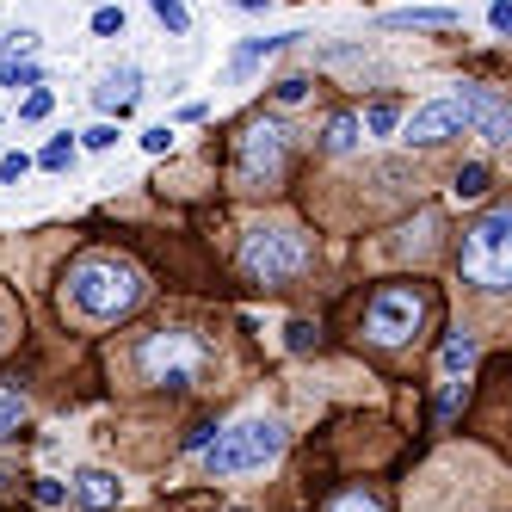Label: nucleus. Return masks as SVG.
<instances>
[{
  "label": "nucleus",
  "instance_id": "423d86ee",
  "mask_svg": "<svg viewBox=\"0 0 512 512\" xmlns=\"http://www.w3.org/2000/svg\"><path fill=\"white\" fill-rule=\"evenodd\" d=\"M284 167H290V130L284 124H253L247 136H241V155H235V186H247V192H272L278 179H284Z\"/></svg>",
  "mask_w": 512,
  "mask_h": 512
},
{
  "label": "nucleus",
  "instance_id": "6e6552de",
  "mask_svg": "<svg viewBox=\"0 0 512 512\" xmlns=\"http://www.w3.org/2000/svg\"><path fill=\"white\" fill-rule=\"evenodd\" d=\"M457 105H463V124H475L482 142H512V112L500 87H463Z\"/></svg>",
  "mask_w": 512,
  "mask_h": 512
},
{
  "label": "nucleus",
  "instance_id": "72a5a7b5",
  "mask_svg": "<svg viewBox=\"0 0 512 512\" xmlns=\"http://www.w3.org/2000/svg\"><path fill=\"white\" fill-rule=\"evenodd\" d=\"M0 340H7V315H0Z\"/></svg>",
  "mask_w": 512,
  "mask_h": 512
},
{
  "label": "nucleus",
  "instance_id": "f03ea898",
  "mask_svg": "<svg viewBox=\"0 0 512 512\" xmlns=\"http://www.w3.org/2000/svg\"><path fill=\"white\" fill-rule=\"evenodd\" d=\"M278 451H284V426L272 414H247L204 445V469L210 475H247V469L278 463Z\"/></svg>",
  "mask_w": 512,
  "mask_h": 512
},
{
  "label": "nucleus",
  "instance_id": "b1692460",
  "mask_svg": "<svg viewBox=\"0 0 512 512\" xmlns=\"http://www.w3.org/2000/svg\"><path fill=\"white\" fill-rule=\"evenodd\" d=\"M93 38H124V13L118 7H99L93 13Z\"/></svg>",
  "mask_w": 512,
  "mask_h": 512
},
{
  "label": "nucleus",
  "instance_id": "6ab92c4d",
  "mask_svg": "<svg viewBox=\"0 0 512 512\" xmlns=\"http://www.w3.org/2000/svg\"><path fill=\"white\" fill-rule=\"evenodd\" d=\"M327 512H383V500H377V494H364V488H346V494L327 500Z\"/></svg>",
  "mask_w": 512,
  "mask_h": 512
},
{
  "label": "nucleus",
  "instance_id": "393cba45",
  "mask_svg": "<svg viewBox=\"0 0 512 512\" xmlns=\"http://www.w3.org/2000/svg\"><path fill=\"white\" fill-rule=\"evenodd\" d=\"M284 346H290V352H309V346H315V321H290V327H284Z\"/></svg>",
  "mask_w": 512,
  "mask_h": 512
},
{
  "label": "nucleus",
  "instance_id": "7ed1b4c3",
  "mask_svg": "<svg viewBox=\"0 0 512 512\" xmlns=\"http://www.w3.org/2000/svg\"><path fill=\"white\" fill-rule=\"evenodd\" d=\"M457 266L475 290H506L512 284V204H488L475 229H463Z\"/></svg>",
  "mask_w": 512,
  "mask_h": 512
},
{
  "label": "nucleus",
  "instance_id": "f8f14e48",
  "mask_svg": "<svg viewBox=\"0 0 512 512\" xmlns=\"http://www.w3.org/2000/svg\"><path fill=\"white\" fill-rule=\"evenodd\" d=\"M377 25H383V31H408V25H426V31H451V25H457V13H451V7H401V13H383Z\"/></svg>",
  "mask_w": 512,
  "mask_h": 512
},
{
  "label": "nucleus",
  "instance_id": "39448f33",
  "mask_svg": "<svg viewBox=\"0 0 512 512\" xmlns=\"http://www.w3.org/2000/svg\"><path fill=\"white\" fill-rule=\"evenodd\" d=\"M204 371V346L179 327H155V334L136 340V377L142 383H161V389H192Z\"/></svg>",
  "mask_w": 512,
  "mask_h": 512
},
{
  "label": "nucleus",
  "instance_id": "20e7f679",
  "mask_svg": "<svg viewBox=\"0 0 512 512\" xmlns=\"http://www.w3.org/2000/svg\"><path fill=\"white\" fill-rule=\"evenodd\" d=\"M309 260H315V241L290 223H260L241 235V272L253 284H284V278L309 272Z\"/></svg>",
  "mask_w": 512,
  "mask_h": 512
},
{
  "label": "nucleus",
  "instance_id": "0eeeda50",
  "mask_svg": "<svg viewBox=\"0 0 512 512\" xmlns=\"http://www.w3.org/2000/svg\"><path fill=\"white\" fill-rule=\"evenodd\" d=\"M420 321H426V297L414 284H383L371 309H364V334H371L377 346H408L420 334Z\"/></svg>",
  "mask_w": 512,
  "mask_h": 512
},
{
  "label": "nucleus",
  "instance_id": "c85d7f7f",
  "mask_svg": "<svg viewBox=\"0 0 512 512\" xmlns=\"http://www.w3.org/2000/svg\"><path fill=\"white\" fill-rule=\"evenodd\" d=\"M31 494H38V506H62V500H68V488H62V482H50V475H44V482L31 488Z\"/></svg>",
  "mask_w": 512,
  "mask_h": 512
},
{
  "label": "nucleus",
  "instance_id": "2eb2a0df",
  "mask_svg": "<svg viewBox=\"0 0 512 512\" xmlns=\"http://www.w3.org/2000/svg\"><path fill=\"white\" fill-rule=\"evenodd\" d=\"M290 38H297V31H284V38H247L241 50H235V75H247L253 62H266V56H278V50H290Z\"/></svg>",
  "mask_w": 512,
  "mask_h": 512
},
{
  "label": "nucleus",
  "instance_id": "9b49d317",
  "mask_svg": "<svg viewBox=\"0 0 512 512\" xmlns=\"http://www.w3.org/2000/svg\"><path fill=\"white\" fill-rule=\"evenodd\" d=\"M136 93H142V75L124 62V68H112V75H105L99 87H93V99H99V112H130L136 105Z\"/></svg>",
  "mask_w": 512,
  "mask_h": 512
},
{
  "label": "nucleus",
  "instance_id": "2f4dec72",
  "mask_svg": "<svg viewBox=\"0 0 512 512\" xmlns=\"http://www.w3.org/2000/svg\"><path fill=\"white\" fill-rule=\"evenodd\" d=\"M488 25H494V31L512 25V0H494V7H488Z\"/></svg>",
  "mask_w": 512,
  "mask_h": 512
},
{
  "label": "nucleus",
  "instance_id": "412c9836",
  "mask_svg": "<svg viewBox=\"0 0 512 512\" xmlns=\"http://www.w3.org/2000/svg\"><path fill=\"white\" fill-rule=\"evenodd\" d=\"M395 124H401V112H395V105H371V112L358 118V130H371V136H389Z\"/></svg>",
  "mask_w": 512,
  "mask_h": 512
},
{
  "label": "nucleus",
  "instance_id": "1a4fd4ad",
  "mask_svg": "<svg viewBox=\"0 0 512 512\" xmlns=\"http://www.w3.org/2000/svg\"><path fill=\"white\" fill-rule=\"evenodd\" d=\"M457 130H463V105H457V93H451V99L420 105V112L401 124V136H408L414 149H432V142H445V136H457Z\"/></svg>",
  "mask_w": 512,
  "mask_h": 512
},
{
  "label": "nucleus",
  "instance_id": "dca6fc26",
  "mask_svg": "<svg viewBox=\"0 0 512 512\" xmlns=\"http://www.w3.org/2000/svg\"><path fill=\"white\" fill-rule=\"evenodd\" d=\"M488 186H494V173L482 167V161H469V167H457V198H488Z\"/></svg>",
  "mask_w": 512,
  "mask_h": 512
},
{
  "label": "nucleus",
  "instance_id": "f3484780",
  "mask_svg": "<svg viewBox=\"0 0 512 512\" xmlns=\"http://www.w3.org/2000/svg\"><path fill=\"white\" fill-rule=\"evenodd\" d=\"M44 68L38 62H19V56H0V87H38Z\"/></svg>",
  "mask_w": 512,
  "mask_h": 512
},
{
  "label": "nucleus",
  "instance_id": "9d476101",
  "mask_svg": "<svg viewBox=\"0 0 512 512\" xmlns=\"http://www.w3.org/2000/svg\"><path fill=\"white\" fill-rule=\"evenodd\" d=\"M75 500H81L87 512H112V506L124 500V482H118L112 469H81V475H75Z\"/></svg>",
  "mask_w": 512,
  "mask_h": 512
},
{
  "label": "nucleus",
  "instance_id": "a211bd4d",
  "mask_svg": "<svg viewBox=\"0 0 512 512\" xmlns=\"http://www.w3.org/2000/svg\"><path fill=\"white\" fill-rule=\"evenodd\" d=\"M25 420H31V408L19 395H0V438H19L25 432Z\"/></svg>",
  "mask_w": 512,
  "mask_h": 512
},
{
  "label": "nucleus",
  "instance_id": "bb28decb",
  "mask_svg": "<svg viewBox=\"0 0 512 512\" xmlns=\"http://www.w3.org/2000/svg\"><path fill=\"white\" fill-rule=\"evenodd\" d=\"M81 142H87V149H112V142H118V124H93V130H81Z\"/></svg>",
  "mask_w": 512,
  "mask_h": 512
},
{
  "label": "nucleus",
  "instance_id": "c9c22d12",
  "mask_svg": "<svg viewBox=\"0 0 512 512\" xmlns=\"http://www.w3.org/2000/svg\"><path fill=\"white\" fill-rule=\"evenodd\" d=\"M235 512H247V506H235Z\"/></svg>",
  "mask_w": 512,
  "mask_h": 512
},
{
  "label": "nucleus",
  "instance_id": "a878e982",
  "mask_svg": "<svg viewBox=\"0 0 512 512\" xmlns=\"http://www.w3.org/2000/svg\"><path fill=\"white\" fill-rule=\"evenodd\" d=\"M38 50V31H13V38H0V56H31Z\"/></svg>",
  "mask_w": 512,
  "mask_h": 512
},
{
  "label": "nucleus",
  "instance_id": "f704fd0d",
  "mask_svg": "<svg viewBox=\"0 0 512 512\" xmlns=\"http://www.w3.org/2000/svg\"><path fill=\"white\" fill-rule=\"evenodd\" d=\"M0 482H7V469H0Z\"/></svg>",
  "mask_w": 512,
  "mask_h": 512
},
{
  "label": "nucleus",
  "instance_id": "cd10ccee",
  "mask_svg": "<svg viewBox=\"0 0 512 512\" xmlns=\"http://www.w3.org/2000/svg\"><path fill=\"white\" fill-rule=\"evenodd\" d=\"M142 149H149V155H167V149H173V130H167V124L142 130Z\"/></svg>",
  "mask_w": 512,
  "mask_h": 512
},
{
  "label": "nucleus",
  "instance_id": "4be33fe9",
  "mask_svg": "<svg viewBox=\"0 0 512 512\" xmlns=\"http://www.w3.org/2000/svg\"><path fill=\"white\" fill-rule=\"evenodd\" d=\"M68 161H75V142H68V136H56V142H50V149L38 155V167H50V173H62Z\"/></svg>",
  "mask_w": 512,
  "mask_h": 512
},
{
  "label": "nucleus",
  "instance_id": "473e14b6",
  "mask_svg": "<svg viewBox=\"0 0 512 512\" xmlns=\"http://www.w3.org/2000/svg\"><path fill=\"white\" fill-rule=\"evenodd\" d=\"M235 7H241V13H266V7H272V0H235Z\"/></svg>",
  "mask_w": 512,
  "mask_h": 512
},
{
  "label": "nucleus",
  "instance_id": "4468645a",
  "mask_svg": "<svg viewBox=\"0 0 512 512\" xmlns=\"http://www.w3.org/2000/svg\"><path fill=\"white\" fill-rule=\"evenodd\" d=\"M358 136H364L358 118H352V112H334V118H327V130H321V149H327V155H352Z\"/></svg>",
  "mask_w": 512,
  "mask_h": 512
},
{
  "label": "nucleus",
  "instance_id": "f257e3e1",
  "mask_svg": "<svg viewBox=\"0 0 512 512\" xmlns=\"http://www.w3.org/2000/svg\"><path fill=\"white\" fill-rule=\"evenodd\" d=\"M68 303L87 321H118L142 303V272L130 260H112V253H87L68 266Z\"/></svg>",
  "mask_w": 512,
  "mask_h": 512
},
{
  "label": "nucleus",
  "instance_id": "7c9ffc66",
  "mask_svg": "<svg viewBox=\"0 0 512 512\" xmlns=\"http://www.w3.org/2000/svg\"><path fill=\"white\" fill-rule=\"evenodd\" d=\"M303 93H309V81H297V75H290V81H278V99H284V105H297Z\"/></svg>",
  "mask_w": 512,
  "mask_h": 512
},
{
  "label": "nucleus",
  "instance_id": "5701e85b",
  "mask_svg": "<svg viewBox=\"0 0 512 512\" xmlns=\"http://www.w3.org/2000/svg\"><path fill=\"white\" fill-rule=\"evenodd\" d=\"M19 118H25V124H38V118H50V93H44V87H31V93L19 99Z\"/></svg>",
  "mask_w": 512,
  "mask_h": 512
},
{
  "label": "nucleus",
  "instance_id": "aec40b11",
  "mask_svg": "<svg viewBox=\"0 0 512 512\" xmlns=\"http://www.w3.org/2000/svg\"><path fill=\"white\" fill-rule=\"evenodd\" d=\"M149 7H155V19L173 31V38H179V31H186L192 25V13H186V0H149Z\"/></svg>",
  "mask_w": 512,
  "mask_h": 512
},
{
  "label": "nucleus",
  "instance_id": "c756f323",
  "mask_svg": "<svg viewBox=\"0 0 512 512\" xmlns=\"http://www.w3.org/2000/svg\"><path fill=\"white\" fill-rule=\"evenodd\" d=\"M31 173V155H0V179H25Z\"/></svg>",
  "mask_w": 512,
  "mask_h": 512
},
{
  "label": "nucleus",
  "instance_id": "ddd939ff",
  "mask_svg": "<svg viewBox=\"0 0 512 512\" xmlns=\"http://www.w3.org/2000/svg\"><path fill=\"white\" fill-rule=\"evenodd\" d=\"M469 364H475V334H457L438 346V371H445V383H457V377H469Z\"/></svg>",
  "mask_w": 512,
  "mask_h": 512
}]
</instances>
